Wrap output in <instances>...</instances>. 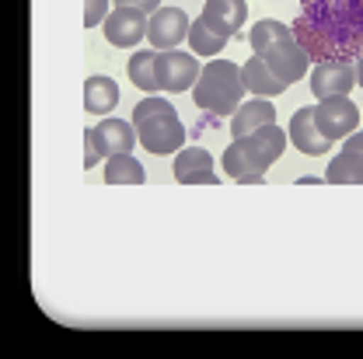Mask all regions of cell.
Segmentation results:
<instances>
[{"label": "cell", "instance_id": "1", "mask_svg": "<svg viewBox=\"0 0 363 359\" xmlns=\"http://www.w3.org/2000/svg\"><path fill=\"white\" fill-rule=\"evenodd\" d=\"M290 28L315 63L357 59L363 56V0H301Z\"/></svg>", "mask_w": 363, "mask_h": 359}, {"label": "cell", "instance_id": "26", "mask_svg": "<svg viewBox=\"0 0 363 359\" xmlns=\"http://www.w3.org/2000/svg\"><path fill=\"white\" fill-rule=\"evenodd\" d=\"M241 185H262V181H266V175H241Z\"/></svg>", "mask_w": 363, "mask_h": 359}, {"label": "cell", "instance_id": "17", "mask_svg": "<svg viewBox=\"0 0 363 359\" xmlns=\"http://www.w3.org/2000/svg\"><path fill=\"white\" fill-rule=\"evenodd\" d=\"M119 105V84L112 77H88L84 81V108L94 115H108Z\"/></svg>", "mask_w": 363, "mask_h": 359}, {"label": "cell", "instance_id": "8", "mask_svg": "<svg viewBox=\"0 0 363 359\" xmlns=\"http://www.w3.org/2000/svg\"><path fill=\"white\" fill-rule=\"evenodd\" d=\"M357 88V59H321L311 70V91L315 98H335Z\"/></svg>", "mask_w": 363, "mask_h": 359}, {"label": "cell", "instance_id": "11", "mask_svg": "<svg viewBox=\"0 0 363 359\" xmlns=\"http://www.w3.org/2000/svg\"><path fill=\"white\" fill-rule=\"evenodd\" d=\"M262 59L269 63V70L283 81V84L301 81V77L308 74V63H311L308 49L297 42V39H279V42H272L269 49L262 52Z\"/></svg>", "mask_w": 363, "mask_h": 359}, {"label": "cell", "instance_id": "6", "mask_svg": "<svg viewBox=\"0 0 363 359\" xmlns=\"http://www.w3.org/2000/svg\"><path fill=\"white\" fill-rule=\"evenodd\" d=\"M315 126L325 139H346L360 126V108L350 101V94H335V98H321L315 105Z\"/></svg>", "mask_w": 363, "mask_h": 359}, {"label": "cell", "instance_id": "24", "mask_svg": "<svg viewBox=\"0 0 363 359\" xmlns=\"http://www.w3.org/2000/svg\"><path fill=\"white\" fill-rule=\"evenodd\" d=\"M116 7H136L143 14H154V11H161V0H116Z\"/></svg>", "mask_w": 363, "mask_h": 359}, {"label": "cell", "instance_id": "10", "mask_svg": "<svg viewBox=\"0 0 363 359\" xmlns=\"http://www.w3.org/2000/svg\"><path fill=\"white\" fill-rule=\"evenodd\" d=\"M147 25H150V14L136 7H112L105 18V39L116 49H133L140 45V39H147Z\"/></svg>", "mask_w": 363, "mask_h": 359}, {"label": "cell", "instance_id": "14", "mask_svg": "<svg viewBox=\"0 0 363 359\" xmlns=\"http://www.w3.org/2000/svg\"><path fill=\"white\" fill-rule=\"evenodd\" d=\"M175 178L182 185H217V171H213V157L203 147H185L175 157Z\"/></svg>", "mask_w": 363, "mask_h": 359}, {"label": "cell", "instance_id": "3", "mask_svg": "<svg viewBox=\"0 0 363 359\" xmlns=\"http://www.w3.org/2000/svg\"><path fill=\"white\" fill-rule=\"evenodd\" d=\"M133 126L147 154H172V150H182L185 143V126L179 112L164 98H143L133 108Z\"/></svg>", "mask_w": 363, "mask_h": 359}, {"label": "cell", "instance_id": "21", "mask_svg": "<svg viewBox=\"0 0 363 359\" xmlns=\"http://www.w3.org/2000/svg\"><path fill=\"white\" fill-rule=\"evenodd\" d=\"M279 39H294V28L283 25V21H276V18L255 21V25H252V35H248V42H252V52H255V56H262V52H266L272 42H279Z\"/></svg>", "mask_w": 363, "mask_h": 359}, {"label": "cell", "instance_id": "15", "mask_svg": "<svg viewBox=\"0 0 363 359\" xmlns=\"http://www.w3.org/2000/svg\"><path fill=\"white\" fill-rule=\"evenodd\" d=\"M276 122V108L269 105V98H252V101H241L238 112L230 115V136L241 139V136H252L262 126Z\"/></svg>", "mask_w": 363, "mask_h": 359}, {"label": "cell", "instance_id": "22", "mask_svg": "<svg viewBox=\"0 0 363 359\" xmlns=\"http://www.w3.org/2000/svg\"><path fill=\"white\" fill-rule=\"evenodd\" d=\"M227 42H230V39L217 35V32H210V28L203 25V18L189 28V45H192V52H196V56H217V52H224Z\"/></svg>", "mask_w": 363, "mask_h": 359}, {"label": "cell", "instance_id": "25", "mask_svg": "<svg viewBox=\"0 0 363 359\" xmlns=\"http://www.w3.org/2000/svg\"><path fill=\"white\" fill-rule=\"evenodd\" d=\"M342 150L346 154H357V157H363V130H353V133L342 139Z\"/></svg>", "mask_w": 363, "mask_h": 359}, {"label": "cell", "instance_id": "5", "mask_svg": "<svg viewBox=\"0 0 363 359\" xmlns=\"http://www.w3.org/2000/svg\"><path fill=\"white\" fill-rule=\"evenodd\" d=\"M140 143L133 122L123 119H101L94 130L84 133V168H94L98 157H116V154H133Z\"/></svg>", "mask_w": 363, "mask_h": 359}, {"label": "cell", "instance_id": "7", "mask_svg": "<svg viewBox=\"0 0 363 359\" xmlns=\"http://www.w3.org/2000/svg\"><path fill=\"white\" fill-rule=\"evenodd\" d=\"M157 84L161 91H172V94H182V91L196 88L199 81V63H196V52H182V49H168V52H157Z\"/></svg>", "mask_w": 363, "mask_h": 359}, {"label": "cell", "instance_id": "23", "mask_svg": "<svg viewBox=\"0 0 363 359\" xmlns=\"http://www.w3.org/2000/svg\"><path fill=\"white\" fill-rule=\"evenodd\" d=\"M108 18V0H88L84 4V25L94 28V25H101Z\"/></svg>", "mask_w": 363, "mask_h": 359}, {"label": "cell", "instance_id": "20", "mask_svg": "<svg viewBox=\"0 0 363 359\" xmlns=\"http://www.w3.org/2000/svg\"><path fill=\"white\" fill-rule=\"evenodd\" d=\"M325 181L328 185H363V157L357 154H335L328 171H325Z\"/></svg>", "mask_w": 363, "mask_h": 359}, {"label": "cell", "instance_id": "9", "mask_svg": "<svg viewBox=\"0 0 363 359\" xmlns=\"http://www.w3.org/2000/svg\"><path fill=\"white\" fill-rule=\"evenodd\" d=\"M189 14L182 7H161L150 14V25H147V42L154 45L157 52H168V49H179L182 39H189Z\"/></svg>", "mask_w": 363, "mask_h": 359}, {"label": "cell", "instance_id": "18", "mask_svg": "<svg viewBox=\"0 0 363 359\" xmlns=\"http://www.w3.org/2000/svg\"><path fill=\"white\" fill-rule=\"evenodd\" d=\"M154 63H157V49H136L133 56H130V63H126V74H130V81L136 84V91H147V94L161 91Z\"/></svg>", "mask_w": 363, "mask_h": 359}, {"label": "cell", "instance_id": "19", "mask_svg": "<svg viewBox=\"0 0 363 359\" xmlns=\"http://www.w3.org/2000/svg\"><path fill=\"white\" fill-rule=\"evenodd\" d=\"M105 181L108 185H143L147 171H143V164L136 161L133 154H116L105 164Z\"/></svg>", "mask_w": 363, "mask_h": 359}, {"label": "cell", "instance_id": "16", "mask_svg": "<svg viewBox=\"0 0 363 359\" xmlns=\"http://www.w3.org/2000/svg\"><path fill=\"white\" fill-rule=\"evenodd\" d=\"M241 77H245V88L252 91L255 98H272V94H283L290 84H283L276 74L269 70V63L262 56H252L245 67H241Z\"/></svg>", "mask_w": 363, "mask_h": 359}, {"label": "cell", "instance_id": "2", "mask_svg": "<svg viewBox=\"0 0 363 359\" xmlns=\"http://www.w3.org/2000/svg\"><path fill=\"white\" fill-rule=\"evenodd\" d=\"M286 143H290V136L283 133L276 122H272V126H262V130H255L252 136H241V139H234V143L227 147L224 171L234 181L241 178V175H266V168H272V164L283 157Z\"/></svg>", "mask_w": 363, "mask_h": 359}, {"label": "cell", "instance_id": "12", "mask_svg": "<svg viewBox=\"0 0 363 359\" xmlns=\"http://www.w3.org/2000/svg\"><path fill=\"white\" fill-rule=\"evenodd\" d=\"M203 25L224 39H234L241 28H245V18H248V4L245 0H206L203 4Z\"/></svg>", "mask_w": 363, "mask_h": 359}, {"label": "cell", "instance_id": "27", "mask_svg": "<svg viewBox=\"0 0 363 359\" xmlns=\"http://www.w3.org/2000/svg\"><path fill=\"white\" fill-rule=\"evenodd\" d=\"M357 88H363V56H357Z\"/></svg>", "mask_w": 363, "mask_h": 359}, {"label": "cell", "instance_id": "13", "mask_svg": "<svg viewBox=\"0 0 363 359\" xmlns=\"http://www.w3.org/2000/svg\"><path fill=\"white\" fill-rule=\"evenodd\" d=\"M286 136H290V143H294L301 154H308V157H318V154H328V150H332V139H325L315 126V105L294 112Z\"/></svg>", "mask_w": 363, "mask_h": 359}, {"label": "cell", "instance_id": "4", "mask_svg": "<svg viewBox=\"0 0 363 359\" xmlns=\"http://www.w3.org/2000/svg\"><path fill=\"white\" fill-rule=\"evenodd\" d=\"M245 91L248 88H245V77H241V67L238 63H230V59H210L199 70V81L192 88V101L203 112L224 115V112H238Z\"/></svg>", "mask_w": 363, "mask_h": 359}]
</instances>
